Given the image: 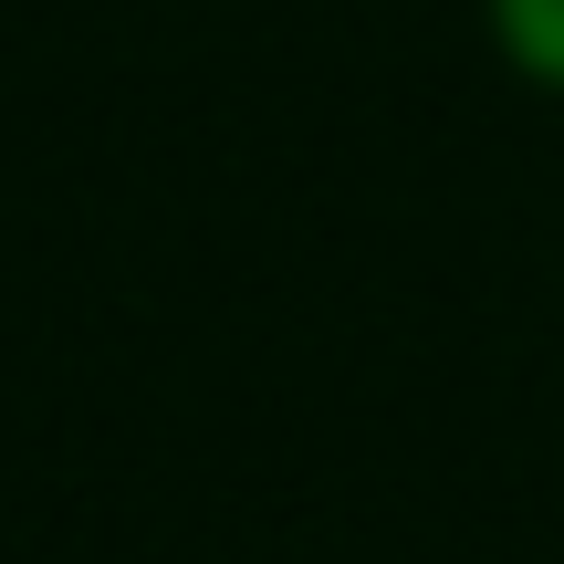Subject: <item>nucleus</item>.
Here are the masks:
<instances>
[{
  "label": "nucleus",
  "instance_id": "obj_1",
  "mask_svg": "<svg viewBox=\"0 0 564 564\" xmlns=\"http://www.w3.org/2000/svg\"><path fill=\"white\" fill-rule=\"evenodd\" d=\"M491 42L512 53V74L564 95V0H491Z\"/></svg>",
  "mask_w": 564,
  "mask_h": 564
}]
</instances>
